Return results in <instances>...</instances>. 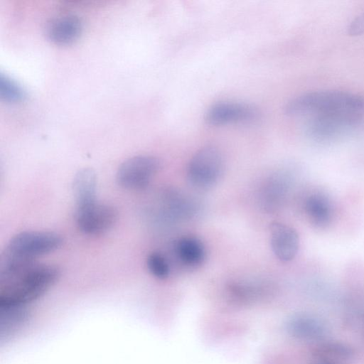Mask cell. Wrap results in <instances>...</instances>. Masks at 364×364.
<instances>
[{"label": "cell", "mask_w": 364, "mask_h": 364, "mask_svg": "<svg viewBox=\"0 0 364 364\" xmlns=\"http://www.w3.org/2000/svg\"><path fill=\"white\" fill-rule=\"evenodd\" d=\"M364 33V11L356 16L348 28V33L351 36H357Z\"/></svg>", "instance_id": "d6986e66"}, {"label": "cell", "mask_w": 364, "mask_h": 364, "mask_svg": "<svg viewBox=\"0 0 364 364\" xmlns=\"http://www.w3.org/2000/svg\"><path fill=\"white\" fill-rule=\"evenodd\" d=\"M149 272L159 279H165L169 274V266L163 255L158 252L151 253L146 259Z\"/></svg>", "instance_id": "ac0fdd59"}, {"label": "cell", "mask_w": 364, "mask_h": 364, "mask_svg": "<svg viewBox=\"0 0 364 364\" xmlns=\"http://www.w3.org/2000/svg\"><path fill=\"white\" fill-rule=\"evenodd\" d=\"M62 243V237L53 232L24 231L11 238L4 251L23 259L36 260L38 256L58 250Z\"/></svg>", "instance_id": "277c9868"}, {"label": "cell", "mask_w": 364, "mask_h": 364, "mask_svg": "<svg viewBox=\"0 0 364 364\" xmlns=\"http://www.w3.org/2000/svg\"><path fill=\"white\" fill-rule=\"evenodd\" d=\"M223 169V158L220 151L214 146H205L190 160L188 178L197 188H208L218 181Z\"/></svg>", "instance_id": "5b68a950"}, {"label": "cell", "mask_w": 364, "mask_h": 364, "mask_svg": "<svg viewBox=\"0 0 364 364\" xmlns=\"http://www.w3.org/2000/svg\"><path fill=\"white\" fill-rule=\"evenodd\" d=\"M159 166L160 162L154 156H135L127 159L119 166L116 179L118 184L124 188L143 189L149 185Z\"/></svg>", "instance_id": "8992f818"}, {"label": "cell", "mask_w": 364, "mask_h": 364, "mask_svg": "<svg viewBox=\"0 0 364 364\" xmlns=\"http://www.w3.org/2000/svg\"><path fill=\"white\" fill-rule=\"evenodd\" d=\"M117 218L116 209L97 201L75 210V221L81 232L87 235H99L108 230Z\"/></svg>", "instance_id": "52a82bcc"}, {"label": "cell", "mask_w": 364, "mask_h": 364, "mask_svg": "<svg viewBox=\"0 0 364 364\" xmlns=\"http://www.w3.org/2000/svg\"><path fill=\"white\" fill-rule=\"evenodd\" d=\"M60 271L36 261L0 271V306H26L43 295L57 281Z\"/></svg>", "instance_id": "6da1fadb"}, {"label": "cell", "mask_w": 364, "mask_h": 364, "mask_svg": "<svg viewBox=\"0 0 364 364\" xmlns=\"http://www.w3.org/2000/svg\"><path fill=\"white\" fill-rule=\"evenodd\" d=\"M288 329L292 335L298 337L314 336L320 330L317 324L303 317L291 319L288 323Z\"/></svg>", "instance_id": "2e32d148"}, {"label": "cell", "mask_w": 364, "mask_h": 364, "mask_svg": "<svg viewBox=\"0 0 364 364\" xmlns=\"http://www.w3.org/2000/svg\"><path fill=\"white\" fill-rule=\"evenodd\" d=\"M270 243L275 256L282 262L292 260L299 247L297 232L291 227L279 222L270 226Z\"/></svg>", "instance_id": "9c48e42d"}, {"label": "cell", "mask_w": 364, "mask_h": 364, "mask_svg": "<svg viewBox=\"0 0 364 364\" xmlns=\"http://www.w3.org/2000/svg\"><path fill=\"white\" fill-rule=\"evenodd\" d=\"M28 312L25 306H0V340L9 339L26 324Z\"/></svg>", "instance_id": "4fadbf2b"}, {"label": "cell", "mask_w": 364, "mask_h": 364, "mask_svg": "<svg viewBox=\"0 0 364 364\" xmlns=\"http://www.w3.org/2000/svg\"><path fill=\"white\" fill-rule=\"evenodd\" d=\"M304 208L309 220L314 226L323 228L329 225L333 217V206L325 194L315 193L309 196Z\"/></svg>", "instance_id": "7c38bea8"}, {"label": "cell", "mask_w": 364, "mask_h": 364, "mask_svg": "<svg viewBox=\"0 0 364 364\" xmlns=\"http://www.w3.org/2000/svg\"><path fill=\"white\" fill-rule=\"evenodd\" d=\"M73 191L76 203V209L97 202V177L90 168L79 170L73 182Z\"/></svg>", "instance_id": "8fae6325"}, {"label": "cell", "mask_w": 364, "mask_h": 364, "mask_svg": "<svg viewBox=\"0 0 364 364\" xmlns=\"http://www.w3.org/2000/svg\"><path fill=\"white\" fill-rule=\"evenodd\" d=\"M363 110V98L336 90L303 94L289 100L284 107L285 114L291 117L336 112L362 113Z\"/></svg>", "instance_id": "7a4b0ae2"}, {"label": "cell", "mask_w": 364, "mask_h": 364, "mask_svg": "<svg viewBox=\"0 0 364 364\" xmlns=\"http://www.w3.org/2000/svg\"><path fill=\"white\" fill-rule=\"evenodd\" d=\"M82 29L77 16L65 14L51 19L46 26V36L51 42L58 45H67L75 41Z\"/></svg>", "instance_id": "30bf717a"}, {"label": "cell", "mask_w": 364, "mask_h": 364, "mask_svg": "<svg viewBox=\"0 0 364 364\" xmlns=\"http://www.w3.org/2000/svg\"><path fill=\"white\" fill-rule=\"evenodd\" d=\"M364 127L362 113L336 112L313 115L305 125L308 137L330 141L356 133Z\"/></svg>", "instance_id": "3957f363"}, {"label": "cell", "mask_w": 364, "mask_h": 364, "mask_svg": "<svg viewBox=\"0 0 364 364\" xmlns=\"http://www.w3.org/2000/svg\"><path fill=\"white\" fill-rule=\"evenodd\" d=\"M288 189L286 178L281 173L272 176L263 186L261 191V203L267 211H273L279 207Z\"/></svg>", "instance_id": "5bb4252c"}, {"label": "cell", "mask_w": 364, "mask_h": 364, "mask_svg": "<svg viewBox=\"0 0 364 364\" xmlns=\"http://www.w3.org/2000/svg\"><path fill=\"white\" fill-rule=\"evenodd\" d=\"M258 111L253 106L240 102H220L213 105L205 113V119L214 125L247 122L255 119Z\"/></svg>", "instance_id": "ba28073f"}, {"label": "cell", "mask_w": 364, "mask_h": 364, "mask_svg": "<svg viewBox=\"0 0 364 364\" xmlns=\"http://www.w3.org/2000/svg\"><path fill=\"white\" fill-rule=\"evenodd\" d=\"M176 252L179 259L188 265L200 264L205 257V249L202 242L191 237L181 238L176 245Z\"/></svg>", "instance_id": "9a60e30c"}, {"label": "cell", "mask_w": 364, "mask_h": 364, "mask_svg": "<svg viewBox=\"0 0 364 364\" xmlns=\"http://www.w3.org/2000/svg\"><path fill=\"white\" fill-rule=\"evenodd\" d=\"M0 96L8 102H18L23 100L25 93L21 87L14 81L6 76L1 75Z\"/></svg>", "instance_id": "e0dca14e"}]
</instances>
